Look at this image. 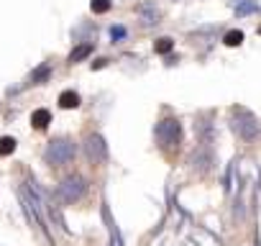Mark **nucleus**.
<instances>
[{"label": "nucleus", "mask_w": 261, "mask_h": 246, "mask_svg": "<svg viewBox=\"0 0 261 246\" xmlns=\"http://www.w3.org/2000/svg\"><path fill=\"white\" fill-rule=\"evenodd\" d=\"M49 77H51V67H49V64H41L39 69H34L31 82H34V85H44V82H49Z\"/></svg>", "instance_id": "11"}, {"label": "nucleus", "mask_w": 261, "mask_h": 246, "mask_svg": "<svg viewBox=\"0 0 261 246\" xmlns=\"http://www.w3.org/2000/svg\"><path fill=\"white\" fill-rule=\"evenodd\" d=\"M90 54H92V44H80V46H74V49H72V54L67 57V62H69V64H77V62L87 59Z\"/></svg>", "instance_id": "9"}, {"label": "nucleus", "mask_w": 261, "mask_h": 246, "mask_svg": "<svg viewBox=\"0 0 261 246\" xmlns=\"http://www.w3.org/2000/svg\"><path fill=\"white\" fill-rule=\"evenodd\" d=\"M241 41H243V31H238V29H233V31H228L223 36V44L225 46H241Z\"/></svg>", "instance_id": "13"}, {"label": "nucleus", "mask_w": 261, "mask_h": 246, "mask_svg": "<svg viewBox=\"0 0 261 246\" xmlns=\"http://www.w3.org/2000/svg\"><path fill=\"white\" fill-rule=\"evenodd\" d=\"M154 134H156V144L162 149L172 152V149H177L182 144V123L177 118H164V120L156 123V131Z\"/></svg>", "instance_id": "3"}, {"label": "nucleus", "mask_w": 261, "mask_h": 246, "mask_svg": "<svg viewBox=\"0 0 261 246\" xmlns=\"http://www.w3.org/2000/svg\"><path fill=\"white\" fill-rule=\"evenodd\" d=\"M139 16H141V21L149 23V26L159 23V11H156L154 3H141V6H139Z\"/></svg>", "instance_id": "8"}, {"label": "nucleus", "mask_w": 261, "mask_h": 246, "mask_svg": "<svg viewBox=\"0 0 261 246\" xmlns=\"http://www.w3.org/2000/svg\"><path fill=\"white\" fill-rule=\"evenodd\" d=\"M174 49V41L169 39V36H162V39H156V44H154V52L156 54H167V52H172Z\"/></svg>", "instance_id": "15"}, {"label": "nucleus", "mask_w": 261, "mask_h": 246, "mask_svg": "<svg viewBox=\"0 0 261 246\" xmlns=\"http://www.w3.org/2000/svg\"><path fill=\"white\" fill-rule=\"evenodd\" d=\"M85 154H87V159L92 164H102L108 159V144H105V139L100 134H90L85 139Z\"/></svg>", "instance_id": "5"}, {"label": "nucleus", "mask_w": 261, "mask_h": 246, "mask_svg": "<svg viewBox=\"0 0 261 246\" xmlns=\"http://www.w3.org/2000/svg\"><path fill=\"white\" fill-rule=\"evenodd\" d=\"M190 164H192V169H197V172H210V167H213V154L205 149V146H200V149H195L192 152V157H190Z\"/></svg>", "instance_id": "6"}, {"label": "nucleus", "mask_w": 261, "mask_h": 246, "mask_svg": "<svg viewBox=\"0 0 261 246\" xmlns=\"http://www.w3.org/2000/svg\"><path fill=\"white\" fill-rule=\"evenodd\" d=\"M258 34H261V26H258Z\"/></svg>", "instance_id": "18"}, {"label": "nucleus", "mask_w": 261, "mask_h": 246, "mask_svg": "<svg viewBox=\"0 0 261 246\" xmlns=\"http://www.w3.org/2000/svg\"><path fill=\"white\" fill-rule=\"evenodd\" d=\"M230 129L236 131V136L241 141H256L258 139V131H261L256 115L248 108H241V105H236L230 110Z\"/></svg>", "instance_id": "1"}, {"label": "nucleus", "mask_w": 261, "mask_h": 246, "mask_svg": "<svg viewBox=\"0 0 261 246\" xmlns=\"http://www.w3.org/2000/svg\"><path fill=\"white\" fill-rule=\"evenodd\" d=\"M110 6H113V0H92V3H90L92 13H108Z\"/></svg>", "instance_id": "16"}, {"label": "nucleus", "mask_w": 261, "mask_h": 246, "mask_svg": "<svg viewBox=\"0 0 261 246\" xmlns=\"http://www.w3.org/2000/svg\"><path fill=\"white\" fill-rule=\"evenodd\" d=\"M125 36H128L125 26H113V29H110V39H113V41H123Z\"/></svg>", "instance_id": "17"}, {"label": "nucleus", "mask_w": 261, "mask_h": 246, "mask_svg": "<svg viewBox=\"0 0 261 246\" xmlns=\"http://www.w3.org/2000/svg\"><path fill=\"white\" fill-rule=\"evenodd\" d=\"M59 105H62L64 110H72V108L80 105V95H77L74 90H64V92H59Z\"/></svg>", "instance_id": "10"}, {"label": "nucleus", "mask_w": 261, "mask_h": 246, "mask_svg": "<svg viewBox=\"0 0 261 246\" xmlns=\"http://www.w3.org/2000/svg\"><path fill=\"white\" fill-rule=\"evenodd\" d=\"M74 157H77V144H74L72 139H64V136L51 139V141L46 144V149H44V162H46L49 167H64V164H69Z\"/></svg>", "instance_id": "2"}, {"label": "nucleus", "mask_w": 261, "mask_h": 246, "mask_svg": "<svg viewBox=\"0 0 261 246\" xmlns=\"http://www.w3.org/2000/svg\"><path fill=\"white\" fill-rule=\"evenodd\" d=\"M85 192H87V180L82 175H67L57 187V198L62 203H77L85 198Z\"/></svg>", "instance_id": "4"}, {"label": "nucleus", "mask_w": 261, "mask_h": 246, "mask_svg": "<svg viewBox=\"0 0 261 246\" xmlns=\"http://www.w3.org/2000/svg\"><path fill=\"white\" fill-rule=\"evenodd\" d=\"M49 123H51V113H49L46 108H36V110L31 113V126H34L36 131H44Z\"/></svg>", "instance_id": "7"}, {"label": "nucleus", "mask_w": 261, "mask_h": 246, "mask_svg": "<svg viewBox=\"0 0 261 246\" xmlns=\"http://www.w3.org/2000/svg\"><path fill=\"white\" fill-rule=\"evenodd\" d=\"M256 11H258V6L253 0H241V3H236V16H251Z\"/></svg>", "instance_id": "12"}, {"label": "nucleus", "mask_w": 261, "mask_h": 246, "mask_svg": "<svg viewBox=\"0 0 261 246\" xmlns=\"http://www.w3.org/2000/svg\"><path fill=\"white\" fill-rule=\"evenodd\" d=\"M16 152V139L13 136H3L0 139V157H8Z\"/></svg>", "instance_id": "14"}]
</instances>
